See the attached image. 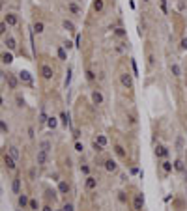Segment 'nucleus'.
Listing matches in <instances>:
<instances>
[{"mask_svg": "<svg viewBox=\"0 0 187 211\" xmlns=\"http://www.w3.org/2000/svg\"><path fill=\"white\" fill-rule=\"evenodd\" d=\"M47 127H49V129H56V125H58V122H56V118H54V116H51V118H47Z\"/></svg>", "mask_w": 187, "mask_h": 211, "instance_id": "bb28decb", "label": "nucleus"}, {"mask_svg": "<svg viewBox=\"0 0 187 211\" xmlns=\"http://www.w3.org/2000/svg\"><path fill=\"white\" fill-rule=\"evenodd\" d=\"M43 30H45L43 21H36V23H34V32H36V34H41Z\"/></svg>", "mask_w": 187, "mask_h": 211, "instance_id": "b1692460", "label": "nucleus"}, {"mask_svg": "<svg viewBox=\"0 0 187 211\" xmlns=\"http://www.w3.org/2000/svg\"><path fill=\"white\" fill-rule=\"evenodd\" d=\"M39 73H41V77H43L45 80H51L52 77H54V69H52L51 66L43 64V66H41V69H39Z\"/></svg>", "mask_w": 187, "mask_h": 211, "instance_id": "f03ea898", "label": "nucleus"}, {"mask_svg": "<svg viewBox=\"0 0 187 211\" xmlns=\"http://www.w3.org/2000/svg\"><path fill=\"white\" fill-rule=\"evenodd\" d=\"M170 71H172L174 77H182V69H180L178 64H170Z\"/></svg>", "mask_w": 187, "mask_h": 211, "instance_id": "c85d7f7f", "label": "nucleus"}, {"mask_svg": "<svg viewBox=\"0 0 187 211\" xmlns=\"http://www.w3.org/2000/svg\"><path fill=\"white\" fill-rule=\"evenodd\" d=\"M185 86H187V77H185Z\"/></svg>", "mask_w": 187, "mask_h": 211, "instance_id": "5fc2aeb1", "label": "nucleus"}, {"mask_svg": "<svg viewBox=\"0 0 187 211\" xmlns=\"http://www.w3.org/2000/svg\"><path fill=\"white\" fill-rule=\"evenodd\" d=\"M81 172L84 176H90V166L88 165H81Z\"/></svg>", "mask_w": 187, "mask_h": 211, "instance_id": "4c0bfd02", "label": "nucleus"}, {"mask_svg": "<svg viewBox=\"0 0 187 211\" xmlns=\"http://www.w3.org/2000/svg\"><path fill=\"white\" fill-rule=\"evenodd\" d=\"M180 49H182V51H187V38H182V41H180Z\"/></svg>", "mask_w": 187, "mask_h": 211, "instance_id": "58836bf2", "label": "nucleus"}, {"mask_svg": "<svg viewBox=\"0 0 187 211\" xmlns=\"http://www.w3.org/2000/svg\"><path fill=\"white\" fill-rule=\"evenodd\" d=\"M8 86H10V90H17L19 80H17L15 75H8Z\"/></svg>", "mask_w": 187, "mask_h": 211, "instance_id": "6ab92c4d", "label": "nucleus"}, {"mask_svg": "<svg viewBox=\"0 0 187 211\" xmlns=\"http://www.w3.org/2000/svg\"><path fill=\"white\" fill-rule=\"evenodd\" d=\"M86 79H88L90 82H94V80H95V73L92 71V69H86Z\"/></svg>", "mask_w": 187, "mask_h": 211, "instance_id": "473e14b6", "label": "nucleus"}, {"mask_svg": "<svg viewBox=\"0 0 187 211\" xmlns=\"http://www.w3.org/2000/svg\"><path fill=\"white\" fill-rule=\"evenodd\" d=\"M120 84H122L123 88H129V90H131V88H133V75L127 73V71L122 73V75H120Z\"/></svg>", "mask_w": 187, "mask_h": 211, "instance_id": "f257e3e1", "label": "nucleus"}, {"mask_svg": "<svg viewBox=\"0 0 187 211\" xmlns=\"http://www.w3.org/2000/svg\"><path fill=\"white\" fill-rule=\"evenodd\" d=\"M161 168H163V172H165V174H172V170H174V165H172L169 159H163Z\"/></svg>", "mask_w": 187, "mask_h": 211, "instance_id": "2eb2a0df", "label": "nucleus"}, {"mask_svg": "<svg viewBox=\"0 0 187 211\" xmlns=\"http://www.w3.org/2000/svg\"><path fill=\"white\" fill-rule=\"evenodd\" d=\"M167 2H169V0H159V6H161V11H163V13H169V10H167Z\"/></svg>", "mask_w": 187, "mask_h": 211, "instance_id": "f704fd0d", "label": "nucleus"}, {"mask_svg": "<svg viewBox=\"0 0 187 211\" xmlns=\"http://www.w3.org/2000/svg\"><path fill=\"white\" fill-rule=\"evenodd\" d=\"M19 79L24 80V82H28V84H32V77H30L28 71H21V73H19Z\"/></svg>", "mask_w": 187, "mask_h": 211, "instance_id": "393cba45", "label": "nucleus"}, {"mask_svg": "<svg viewBox=\"0 0 187 211\" xmlns=\"http://www.w3.org/2000/svg\"><path fill=\"white\" fill-rule=\"evenodd\" d=\"M6 47L10 49V52H11V51H15V49H17V41H15V38L6 36Z\"/></svg>", "mask_w": 187, "mask_h": 211, "instance_id": "a211bd4d", "label": "nucleus"}, {"mask_svg": "<svg viewBox=\"0 0 187 211\" xmlns=\"http://www.w3.org/2000/svg\"><path fill=\"white\" fill-rule=\"evenodd\" d=\"M103 166H105V170L110 172V174H114L116 170H118V163H116L114 159H107L105 163H103Z\"/></svg>", "mask_w": 187, "mask_h": 211, "instance_id": "0eeeda50", "label": "nucleus"}, {"mask_svg": "<svg viewBox=\"0 0 187 211\" xmlns=\"http://www.w3.org/2000/svg\"><path fill=\"white\" fill-rule=\"evenodd\" d=\"M10 155H11L13 159H17V157H19V151H17V148H15V146H11V148H10Z\"/></svg>", "mask_w": 187, "mask_h": 211, "instance_id": "e433bc0d", "label": "nucleus"}, {"mask_svg": "<svg viewBox=\"0 0 187 211\" xmlns=\"http://www.w3.org/2000/svg\"><path fill=\"white\" fill-rule=\"evenodd\" d=\"M56 54H58V58H60L62 62H66V60H67V52H66V49L62 47V45L56 49Z\"/></svg>", "mask_w": 187, "mask_h": 211, "instance_id": "5701e85b", "label": "nucleus"}, {"mask_svg": "<svg viewBox=\"0 0 187 211\" xmlns=\"http://www.w3.org/2000/svg\"><path fill=\"white\" fill-rule=\"evenodd\" d=\"M60 120H62V125H64V127H67V125H69V114L62 112V114H60Z\"/></svg>", "mask_w": 187, "mask_h": 211, "instance_id": "7c9ffc66", "label": "nucleus"}, {"mask_svg": "<svg viewBox=\"0 0 187 211\" xmlns=\"http://www.w3.org/2000/svg\"><path fill=\"white\" fill-rule=\"evenodd\" d=\"M62 211H75V206H73V204H64Z\"/></svg>", "mask_w": 187, "mask_h": 211, "instance_id": "ea45409f", "label": "nucleus"}, {"mask_svg": "<svg viewBox=\"0 0 187 211\" xmlns=\"http://www.w3.org/2000/svg\"><path fill=\"white\" fill-rule=\"evenodd\" d=\"M36 161H38V166H45V165H47V151L39 150V151H38V157H36Z\"/></svg>", "mask_w": 187, "mask_h": 211, "instance_id": "ddd939ff", "label": "nucleus"}, {"mask_svg": "<svg viewBox=\"0 0 187 211\" xmlns=\"http://www.w3.org/2000/svg\"><path fill=\"white\" fill-rule=\"evenodd\" d=\"M142 207H144V194H142V193H138V194H135L133 209H135V211H142Z\"/></svg>", "mask_w": 187, "mask_h": 211, "instance_id": "20e7f679", "label": "nucleus"}, {"mask_svg": "<svg viewBox=\"0 0 187 211\" xmlns=\"http://www.w3.org/2000/svg\"><path fill=\"white\" fill-rule=\"evenodd\" d=\"M92 103L94 105H103V103H105V97H103L101 90H94V92H92Z\"/></svg>", "mask_w": 187, "mask_h": 211, "instance_id": "6e6552de", "label": "nucleus"}, {"mask_svg": "<svg viewBox=\"0 0 187 211\" xmlns=\"http://www.w3.org/2000/svg\"><path fill=\"white\" fill-rule=\"evenodd\" d=\"M4 23L8 24L10 28H11V26H17V24H19V17L15 15V13H6V17H4Z\"/></svg>", "mask_w": 187, "mask_h": 211, "instance_id": "423d86ee", "label": "nucleus"}, {"mask_svg": "<svg viewBox=\"0 0 187 211\" xmlns=\"http://www.w3.org/2000/svg\"><path fill=\"white\" fill-rule=\"evenodd\" d=\"M176 148H178V151L183 148V138H182V136H178V140H176Z\"/></svg>", "mask_w": 187, "mask_h": 211, "instance_id": "a19ab883", "label": "nucleus"}, {"mask_svg": "<svg viewBox=\"0 0 187 211\" xmlns=\"http://www.w3.org/2000/svg\"><path fill=\"white\" fill-rule=\"evenodd\" d=\"M2 103H4V97H2V95H0V107H2Z\"/></svg>", "mask_w": 187, "mask_h": 211, "instance_id": "8fccbe9b", "label": "nucleus"}, {"mask_svg": "<svg viewBox=\"0 0 187 211\" xmlns=\"http://www.w3.org/2000/svg\"><path fill=\"white\" fill-rule=\"evenodd\" d=\"M142 2H146V4H148V2H152V0H142Z\"/></svg>", "mask_w": 187, "mask_h": 211, "instance_id": "864d4df0", "label": "nucleus"}, {"mask_svg": "<svg viewBox=\"0 0 187 211\" xmlns=\"http://www.w3.org/2000/svg\"><path fill=\"white\" fill-rule=\"evenodd\" d=\"M82 150H84V146H82V144L79 142V140H77V142H75V151H79V153H82Z\"/></svg>", "mask_w": 187, "mask_h": 211, "instance_id": "79ce46f5", "label": "nucleus"}, {"mask_svg": "<svg viewBox=\"0 0 187 211\" xmlns=\"http://www.w3.org/2000/svg\"><path fill=\"white\" fill-rule=\"evenodd\" d=\"M183 178H185V181H187V170H185V172H183Z\"/></svg>", "mask_w": 187, "mask_h": 211, "instance_id": "603ef678", "label": "nucleus"}, {"mask_svg": "<svg viewBox=\"0 0 187 211\" xmlns=\"http://www.w3.org/2000/svg\"><path fill=\"white\" fill-rule=\"evenodd\" d=\"M0 131H6V133H8V125H6L4 122H0Z\"/></svg>", "mask_w": 187, "mask_h": 211, "instance_id": "49530a36", "label": "nucleus"}, {"mask_svg": "<svg viewBox=\"0 0 187 211\" xmlns=\"http://www.w3.org/2000/svg\"><path fill=\"white\" fill-rule=\"evenodd\" d=\"M118 200H120L122 204H127V196H126V193H123V191L118 193Z\"/></svg>", "mask_w": 187, "mask_h": 211, "instance_id": "c9c22d12", "label": "nucleus"}, {"mask_svg": "<svg viewBox=\"0 0 187 211\" xmlns=\"http://www.w3.org/2000/svg\"><path fill=\"white\" fill-rule=\"evenodd\" d=\"M51 142H49V140H41V142H39V150H43V151H47V153H49L51 151Z\"/></svg>", "mask_w": 187, "mask_h": 211, "instance_id": "a878e982", "label": "nucleus"}, {"mask_svg": "<svg viewBox=\"0 0 187 211\" xmlns=\"http://www.w3.org/2000/svg\"><path fill=\"white\" fill-rule=\"evenodd\" d=\"M11 189H13V193H15V194H21V178H15V179H13Z\"/></svg>", "mask_w": 187, "mask_h": 211, "instance_id": "4be33fe9", "label": "nucleus"}, {"mask_svg": "<svg viewBox=\"0 0 187 211\" xmlns=\"http://www.w3.org/2000/svg\"><path fill=\"white\" fill-rule=\"evenodd\" d=\"M4 166L8 168L10 172H11V170H15V168H17V166H15V159H13L11 155H8V153H4Z\"/></svg>", "mask_w": 187, "mask_h": 211, "instance_id": "9d476101", "label": "nucleus"}, {"mask_svg": "<svg viewBox=\"0 0 187 211\" xmlns=\"http://www.w3.org/2000/svg\"><path fill=\"white\" fill-rule=\"evenodd\" d=\"M95 142H98V144H101L103 148H105V146H107V138L103 136V135H98V138H95Z\"/></svg>", "mask_w": 187, "mask_h": 211, "instance_id": "72a5a7b5", "label": "nucleus"}, {"mask_svg": "<svg viewBox=\"0 0 187 211\" xmlns=\"http://www.w3.org/2000/svg\"><path fill=\"white\" fill-rule=\"evenodd\" d=\"M62 26H64V30H67L69 34H73L75 30H77V28H75V24H73L69 19H64V21H62Z\"/></svg>", "mask_w": 187, "mask_h": 211, "instance_id": "f3484780", "label": "nucleus"}, {"mask_svg": "<svg viewBox=\"0 0 187 211\" xmlns=\"http://www.w3.org/2000/svg\"><path fill=\"white\" fill-rule=\"evenodd\" d=\"M30 178H32V179L36 178V168H32V170H30Z\"/></svg>", "mask_w": 187, "mask_h": 211, "instance_id": "09e8293b", "label": "nucleus"}, {"mask_svg": "<svg viewBox=\"0 0 187 211\" xmlns=\"http://www.w3.org/2000/svg\"><path fill=\"white\" fill-rule=\"evenodd\" d=\"M0 62H2L4 66H10L11 62H13V54H11V52H8V51L2 52V54H0Z\"/></svg>", "mask_w": 187, "mask_h": 211, "instance_id": "4468645a", "label": "nucleus"}, {"mask_svg": "<svg viewBox=\"0 0 187 211\" xmlns=\"http://www.w3.org/2000/svg\"><path fill=\"white\" fill-rule=\"evenodd\" d=\"M172 165H174V172H182V174L185 172V165H183V161H182V159H176Z\"/></svg>", "mask_w": 187, "mask_h": 211, "instance_id": "412c9836", "label": "nucleus"}, {"mask_svg": "<svg viewBox=\"0 0 187 211\" xmlns=\"http://www.w3.org/2000/svg\"><path fill=\"white\" fill-rule=\"evenodd\" d=\"M94 150H95V151H98V153H101L103 150H105V148H103L101 144H98V142H95V140H94Z\"/></svg>", "mask_w": 187, "mask_h": 211, "instance_id": "37998d69", "label": "nucleus"}, {"mask_svg": "<svg viewBox=\"0 0 187 211\" xmlns=\"http://www.w3.org/2000/svg\"><path fill=\"white\" fill-rule=\"evenodd\" d=\"M41 211H54L51 206H43V207H41Z\"/></svg>", "mask_w": 187, "mask_h": 211, "instance_id": "de8ad7c7", "label": "nucleus"}, {"mask_svg": "<svg viewBox=\"0 0 187 211\" xmlns=\"http://www.w3.org/2000/svg\"><path fill=\"white\" fill-rule=\"evenodd\" d=\"M67 11H71L73 15H81V13H82L81 6L75 2V0H69V2H67Z\"/></svg>", "mask_w": 187, "mask_h": 211, "instance_id": "1a4fd4ad", "label": "nucleus"}, {"mask_svg": "<svg viewBox=\"0 0 187 211\" xmlns=\"http://www.w3.org/2000/svg\"><path fill=\"white\" fill-rule=\"evenodd\" d=\"M62 47H64L66 51H69V49L73 47V43H71V41H64V45H62Z\"/></svg>", "mask_w": 187, "mask_h": 211, "instance_id": "c03bdc74", "label": "nucleus"}, {"mask_svg": "<svg viewBox=\"0 0 187 211\" xmlns=\"http://www.w3.org/2000/svg\"><path fill=\"white\" fill-rule=\"evenodd\" d=\"M112 34H114L116 38H120V39L127 38V32H126V28H123V26H118V28H114V30H112Z\"/></svg>", "mask_w": 187, "mask_h": 211, "instance_id": "aec40b11", "label": "nucleus"}, {"mask_svg": "<svg viewBox=\"0 0 187 211\" xmlns=\"http://www.w3.org/2000/svg\"><path fill=\"white\" fill-rule=\"evenodd\" d=\"M56 211H62V209H56Z\"/></svg>", "mask_w": 187, "mask_h": 211, "instance_id": "6e6d98bb", "label": "nucleus"}, {"mask_svg": "<svg viewBox=\"0 0 187 211\" xmlns=\"http://www.w3.org/2000/svg\"><path fill=\"white\" fill-rule=\"evenodd\" d=\"M28 202H30V198L26 194H23L21 193L19 194V198H17V204H19V207H23V209H28Z\"/></svg>", "mask_w": 187, "mask_h": 211, "instance_id": "f8f14e48", "label": "nucleus"}, {"mask_svg": "<svg viewBox=\"0 0 187 211\" xmlns=\"http://www.w3.org/2000/svg\"><path fill=\"white\" fill-rule=\"evenodd\" d=\"M2 8H4V4H2V0H0V11H2Z\"/></svg>", "mask_w": 187, "mask_h": 211, "instance_id": "3c124183", "label": "nucleus"}, {"mask_svg": "<svg viewBox=\"0 0 187 211\" xmlns=\"http://www.w3.org/2000/svg\"><path fill=\"white\" fill-rule=\"evenodd\" d=\"M114 151H116V155H118L120 159H126V151H123V148H122L120 144H116V146H114Z\"/></svg>", "mask_w": 187, "mask_h": 211, "instance_id": "c756f323", "label": "nucleus"}, {"mask_svg": "<svg viewBox=\"0 0 187 211\" xmlns=\"http://www.w3.org/2000/svg\"><path fill=\"white\" fill-rule=\"evenodd\" d=\"M148 64H150V67L155 64V58H154V54H150V56H148Z\"/></svg>", "mask_w": 187, "mask_h": 211, "instance_id": "a18cd8bd", "label": "nucleus"}, {"mask_svg": "<svg viewBox=\"0 0 187 211\" xmlns=\"http://www.w3.org/2000/svg\"><path fill=\"white\" fill-rule=\"evenodd\" d=\"M58 193L60 194H67L69 193V183H67L66 179H60L58 181Z\"/></svg>", "mask_w": 187, "mask_h": 211, "instance_id": "dca6fc26", "label": "nucleus"}, {"mask_svg": "<svg viewBox=\"0 0 187 211\" xmlns=\"http://www.w3.org/2000/svg\"><path fill=\"white\" fill-rule=\"evenodd\" d=\"M28 209H30V211H38V209H39V202H38L36 198H30V202H28Z\"/></svg>", "mask_w": 187, "mask_h": 211, "instance_id": "cd10ccee", "label": "nucleus"}, {"mask_svg": "<svg viewBox=\"0 0 187 211\" xmlns=\"http://www.w3.org/2000/svg\"><path fill=\"white\" fill-rule=\"evenodd\" d=\"M8 30H10V26L2 21V23H0V36H6V34H8Z\"/></svg>", "mask_w": 187, "mask_h": 211, "instance_id": "2f4dec72", "label": "nucleus"}, {"mask_svg": "<svg viewBox=\"0 0 187 211\" xmlns=\"http://www.w3.org/2000/svg\"><path fill=\"white\" fill-rule=\"evenodd\" d=\"M105 2L107 0H92V11L94 13H103L105 11Z\"/></svg>", "mask_w": 187, "mask_h": 211, "instance_id": "39448f33", "label": "nucleus"}, {"mask_svg": "<svg viewBox=\"0 0 187 211\" xmlns=\"http://www.w3.org/2000/svg\"><path fill=\"white\" fill-rule=\"evenodd\" d=\"M155 157L157 159H167L169 157V148L163 146V144H157L155 146Z\"/></svg>", "mask_w": 187, "mask_h": 211, "instance_id": "7ed1b4c3", "label": "nucleus"}, {"mask_svg": "<svg viewBox=\"0 0 187 211\" xmlns=\"http://www.w3.org/2000/svg\"><path fill=\"white\" fill-rule=\"evenodd\" d=\"M84 185L88 191H94V189H98V179L94 178V176H86V181H84Z\"/></svg>", "mask_w": 187, "mask_h": 211, "instance_id": "9b49d317", "label": "nucleus"}]
</instances>
